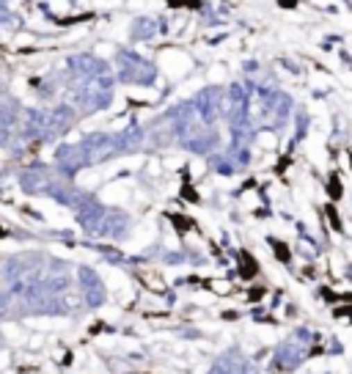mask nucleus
I'll list each match as a JSON object with an SVG mask.
<instances>
[{"label": "nucleus", "instance_id": "obj_1", "mask_svg": "<svg viewBox=\"0 0 352 374\" xmlns=\"http://www.w3.org/2000/svg\"><path fill=\"white\" fill-rule=\"evenodd\" d=\"M67 83L83 110H99L113 99L110 67L94 56H74L67 61Z\"/></svg>", "mask_w": 352, "mask_h": 374}, {"label": "nucleus", "instance_id": "obj_2", "mask_svg": "<svg viewBox=\"0 0 352 374\" xmlns=\"http://www.w3.org/2000/svg\"><path fill=\"white\" fill-rule=\"evenodd\" d=\"M74 121V110L67 105H58V108H50V110H31L28 121H25V133L31 138H58L61 133H67Z\"/></svg>", "mask_w": 352, "mask_h": 374}, {"label": "nucleus", "instance_id": "obj_3", "mask_svg": "<svg viewBox=\"0 0 352 374\" xmlns=\"http://www.w3.org/2000/svg\"><path fill=\"white\" fill-rule=\"evenodd\" d=\"M116 69H119V77L124 83H135V85H149L154 83V67L141 58L138 53H130V50H121L116 56Z\"/></svg>", "mask_w": 352, "mask_h": 374}]
</instances>
